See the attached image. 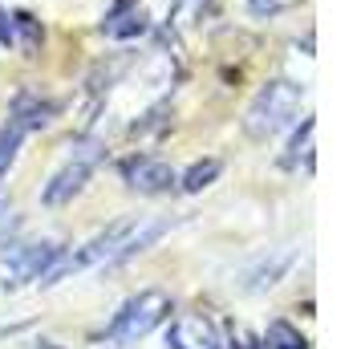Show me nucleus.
Masks as SVG:
<instances>
[{"label": "nucleus", "mask_w": 361, "mask_h": 349, "mask_svg": "<svg viewBox=\"0 0 361 349\" xmlns=\"http://www.w3.org/2000/svg\"><path fill=\"white\" fill-rule=\"evenodd\" d=\"M134 228H138V219H114L106 232H98L94 240H85L82 248L61 252V256L49 264V272L41 276V284L49 288V284H61L66 276H73V272H85V268H94V264H110L114 252L126 244V235H130Z\"/></svg>", "instance_id": "obj_1"}, {"label": "nucleus", "mask_w": 361, "mask_h": 349, "mask_svg": "<svg viewBox=\"0 0 361 349\" xmlns=\"http://www.w3.org/2000/svg\"><path fill=\"white\" fill-rule=\"evenodd\" d=\"M166 317H171V297L163 288H147V293L130 297L114 313V321L106 325V341L110 345H138L150 329L163 325Z\"/></svg>", "instance_id": "obj_2"}, {"label": "nucleus", "mask_w": 361, "mask_h": 349, "mask_svg": "<svg viewBox=\"0 0 361 349\" xmlns=\"http://www.w3.org/2000/svg\"><path fill=\"white\" fill-rule=\"evenodd\" d=\"M296 110H300V90H296L293 82H268L260 94L252 98V106H247V114H244L247 138L268 142L272 134H280L293 122Z\"/></svg>", "instance_id": "obj_3"}, {"label": "nucleus", "mask_w": 361, "mask_h": 349, "mask_svg": "<svg viewBox=\"0 0 361 349\" xmlns=\"http://www.w3.org/2000/svg\"><path fill=\"white\" fill-rule=\"evenodd\" d=\"M102 150H106V147H102L98 138H78V142L69 147L66 163L53 171V179H49V187H45V195H41V200L49 203V207H61V203H69L85 183H90V175L98 171Z\"/></svg>", "instance_id": "obj_4"}, {"label": "nucleus", "mask_w": 361, "mask_h": 349, "mask_svg": "<svg viewBox=\"0 0 361 349\" xmlns=\"http://www.w3.org/2000/svg\"><path fill=\"white\" fill-rule=\"evenodd\" d=\"M4 256H0V288H20L29 281H41L49 264L61 256V244L53 240H41V244H4Z\"/></svg>", "instance_id": "obj_5"}, {"label": "nucleus", "mask_w": 361, "mask_h": 349, "mask_svg": "<svg viewBox=\"0 0 361 349\" xmlns=\"http://www.w3.org/2000/svg\"><path fill=\"white\" fill-rule=\"evenodd\" d=\"M122 179H126V187L138 191V195H163V191L175 187V171H171V163H163V159L134 154V159L122 163Z\"/></svg>", "instance_id": "obj_6"}, {"label": "nucleus", "mask_w": 361, "mask_h": 349, "mask_svg": "<svg viewBox=\"0 0 361 349\" xmlns=\"http://www.w3.org/2000/svg\"><path fill=\"white\" fill-rule=\"evenodd\" d=\"M166 349H224V341H219V329L203 313H187L179 321H171Z\"/></svg>", "instance_id": "obj_7"}, {"label": "nucleus", "mask_w": 361, "mask_h": 349, "mask_svg": "<svg viewBox=\"0 0 361 349\" xmlns=\"http://www.w3.org/2000/svg\"><path fill=\"white\" fill-rule=\"evenodd\" d=\"M293 260H296L293 248H280V252H272V256H264L260 264H252L244 276H240V288H244V293H264V288H272V284H280L288 276Z\"/></svg>", "instance_id": "obj_8"}, {"label": "nucleus", "mask_w": 361, "mask_h": 349, "mask_svg": "<svg viewBox=\"0 0 361 349\" xmlns=\"http://www.w3.org/2000/svg\"><path fill=\"white\" fill-rule=\"evenodd\" d=\"M147 29V8L138 4V0H114V8L106 13L102 20V33L114 37V41H130Z\"/></svg>", "instance_id": "obj_9"}, {"label": "nucleus", "mask_w": 361, "mask_h": 349, "mask_svg": "<svg viewBox=\"0 0 361 349\" xmlns=\"http://www.w3.org/2000/svg\"><path fill=\"white\" fill-rule=\"evenodd\" d=\"M25 134H29V126H25L17 114L4 122V130H0V183H4V175H8V166L17 163V150H20V142H25Z\"/></svg>", "instance_id": "obj_10"}, {"label": "nucleus", "mask_w": 361, "mask_h": 349, "mask_svg": "<svg viewBox=\"0 0 361 349\" xmlns=\"http://www.w3.org/2000/svg\"><path fill=\"white\" fill-rule=\"evenodd\" d=\"M264 345L268 349H309V337L296 329L293 321L276 317V321L268 325V333H264Z\"/></svg>", "instance_id": "obj_11"}, {"label": "nucleus", "mask_w": 361, "mask_h": 349, "mask_svg": "<svg viewBox=\"0 0 361 349\" xmlns=\"http://www.w3.org/2000/svg\"><path fill=\"white\" fill-rule=\"evenodd\" d=\"M41 41H45L41 20H33L29 13H13V45H20V49L33 57V53L41 49Z\"/></svg>", "instance_id": "obj_12"}, {"label": "nucleus", "mask_w": 361, "mask_h": 349, "mask_svg": "<svg viewBox=\"0 0 361 349\" xmlns=\"http://www.w3.org/2000/svg\"><path fill=\"white\" fill-rule=\"evenodd\" d=\"M219 171H224L219 159H199V163L183 175V191H187V195H199L203 187H212L215 179H219Z\"/></svg>", "instance_id": "obj_13"}, {"label": "nucleus", "mask_w": 361, "mask_h": 349, "mask_svg": "<svg viewBox=\"0 0 361 349\" xmlns=\"http://www.w3.org/2000/svg\"><path fill=\"white\" fill-rule=\"evenodd\" d=\"M288 166H305V171H312V118H305L300 134H296L293 147H288Z\"/></svg>", "instance_id": "obj_14"}, {"label": "nucleus", "mask_w": 361, "mask_h": 349, "mask_svg": "<svg viewBox=\"0 0 361 349\" xmlns=\"http://www.w3.org/2000/svg\"><path fill=\"white\" fill-rule=\"evenodd\" d=\"M228 349H268V345H260V341H256V337H247V333H235Z\"/></svg>", "instance_id": "obj_15"}, {"label": "nucleus", "mask_w": 361, "mask_h": 349, "mask_svg": "<svg viewBox=\"0 0 361 349\" xmlns=\"http://www.w3.org/2000/svg\"><path fill=\"white\" fill-rule=\"evenodd\" d=\"M0 45H13V17H4V8H0Z\"/></svg>", "instance_id": "obj_16"}, {"label": "nucleus", "mask_w": 361, "mask_h": 349, "mask_svg": "<svg viewBox=\"0 0 361 349\" xmlns=\"http://www.w3.org/2000/svg\"><path fill=\"white\" fill-rule=\"evenodd\" d=\"M276 8V0H252V13H272Z\"/></svg>", "instance_id": "obj_17"}, {"label": "nucleus", "mask_w": 361, "mask_h": 349, "mask_svg": "<svg viewBox=\"0 0 361 349\" xmlns=\"http://www.w3.org/2000/svg\"><path fill=\"white\" fill-rule=\"evenodd\" d=\"M29 349H66V345H57V341H33Z\"/></svg>", "instance_id": "obj_18"}]
</instances>
